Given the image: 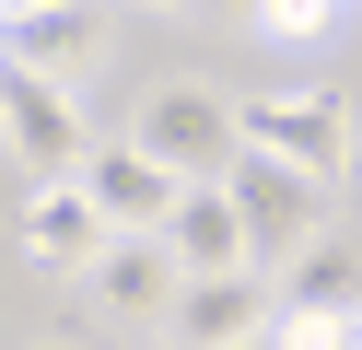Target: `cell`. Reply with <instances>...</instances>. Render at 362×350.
Here are the masks:
<instances>
[{"mask_svg": "<svg viewBox=\"0 0 362 350\" xmlns=\"http://www.w3.org/2000/svg\"><path fill=\"white\" fill-rule=\"evenodd\" d=\"M0 152H12L24 187H82V163H94L105 140H94V117H82L71 82H35V70L0 59Z\"/></svg>", "mask_w": 362, "mask_h": 350, "instance_id": "cell-1", "label": "cell"}, {"mask_svg": "<svg viewBox=\"0 0 362 350\" xmlns=\"http://www.w3.org/2000/svg\"><path fill=\"white\" fill-rule=\"evenodd\" d=\"M141 152L164 163V175H187V187H234V163H245V105L211 93V82H164V93L141 105Z\"/></svg>", "mask_w": 362, "mask_h": 350, "instance_id": "cell-2", "label": "cell"}, {"mask_svg": "<svg viewBox=\"0 0 362 350\" xmlns=\"http://www.w3.org/2000/svg\"><path fill=\"white\" fill-rule=\"evenodd\" d=\"M245 152L292 163V175H315V187H339V175H351V105L315 93V82H269V93H245Z\"/></svg>", "mask_w": 362, "mask_h": 350, "instance_id": "cell-3", "label": "cell"}, {"mask_svg": "<svg viewBox=\"0 0 362 350\" xmlns=\"http://www.w3.org/2000/svg\"><path fill=\"white\" fill-rule=\"evenodd\" d=\"M82 199L105 210V233H141V245H164V222L187 210V175H164L141 140H105V152L82 163Z\"/></svg>", "mask_w": 362, "mask_h": 350, "instance_id": "cell-4", "label": "cell"}, {"mask_svg": "<svg viewBox=\"0 0 362 350\" xmlns=\"http://www.w3.org/2000/svg\"><path fill=\"white\" fill-rule=\"evenodd\" d=\"M234 210H245V233H257V257H281V269L315 245V233H327V187L292 175V163H269V152L234 163Z\"/></svg>", "mask_w": 362, "mask_h": 350, "instance_id": "cell-5", "label": "cell"}, {"mask_svg": "<svg viewBox=\"0 0 362 350\" xmlns=\"http://www.w3.org/2000/svg\"><path fill=\"white\" fill-rule=\"evenodd\" d=\"M0 59L82 93V70L105 59V12H71V0H47V12H0Z\"/></svg>", "mask_w": 362, "mask_h": 350, "instance_id": "cell-6", "label": "cell"}, {"mask_svg": "<svg viewBox=\"0 0 362 350\" xmlns=\"http://www.w3.org/2000/svg\"><path fill=\"white\" fill-rule=\"evenodd\" d=\"M164 257L187 280H245V269H257V233H245L234 187H187V210L164 222Z\"/></svg>", "mask_w": 362, "mask_h": 350, "instance_id": "cell-7", "label": "cell"}, {"mask_svg": "<svg viewBox=\"0 0 362 350\" xmlns=\"http://www.w3.org/2000/svg\"><path fill=\"white\" fill-rule=\"evenodd\" d=\"M269 315H281V280L245 269V280H187V303H175L164 327L187 350H245V339H269Z\"/></svg>", "mask_w": 362, "mask_h": 350, "instance_id": "cell-8", "label": "cell"}, {"mask_svg": "<svg viewBox=\"0 0 362 350\" xmlns=\"http://www.w3.org/2000/svg\"><path fill=\"white\" fill-rule=\"evenodd\" d=\"M117 245V233H105V210L82 199V187H35L24 199V257L35 269H59V280H94V257Z\"/></svg>", "mask_w": 362, "mask_h": 350, "instance_id": "cell-9", "label": "cell"}, {"mask_svg": "<svg viewBox=\"0 0 362 350\" xmlns=\"http://www.w3.org/2000/svg\"><path fill=\"white\" fill-rule=\"evenodd\" d=\"M82 292H94L105 315H175V303H187V269H175L164 245H141V233H117V245L94 257V280H82Z\"/></svg>", "mask_w": 362, "mask_h": 350, "instance_id": "cell-10", "label": "cell"}, {"mask_svg": "<svg viewBox=\"0 0 362 350\" xmlns=\"http://www.w3.org/2000/svg\"><path fill=\"white\" fill-rule=\"evenodd\" d=\"M257 35H339V0H281V12H257Z\"/></svg>", "mask_w": 362, "mask_h": 350, "instance_id": "cell-11", "label": "cell"}, {"mask_svg": "<svg viewBox=\"0 0 362 350\" xmlns=\"http://www.w3.org/2000/svg\"><path fill=\"white\" fill-rule=\"evenodd\" d=\"M245 350H304V339H292V327H269V339H245Z\"/></svg>", "mask_w": 362, "mask_h": 350, "instance_id": "cell-12", "label": "cell"}, {"mask_svg": "<svg viewBox=\"0 0 362 350\" xmlns=\"http://www.w3.org/2000/svg\"><path fill=\"white\" fill-rule=\"evenodd\" d=\"M351 350H362V327H351Z\"/></svg>", "mask_w": 362, "mask_h": 350, "instance_id": "cell-13", "label": "cell"}]
</instances>
